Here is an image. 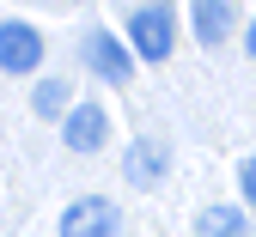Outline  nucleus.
I'll return each mask as SVG.
<instances>
[{
	"mask_svg": "<svg viewBox=\"0 0 256 237\" xmlns=\"http://www.w3.org/2000/svg\"><path fill=\"white\" fill-rule=\"evenodd\" d=\"M177 43V12L171 6H134L128 12V49L140 61H165Z\"/></svg>",
	"mask_w": 256,
	"mask_h": 237,
	"instance_id": "obj_1",
	"label": "nucleus"
},
{
	"mask_svg": "<svg viewBox=\"0 0 256 237\" xmlns=\"http://www.w3.org/2000/svg\"><path fill=\"white\" fill-rule=\"evenodd\" d=\"M80 61H86L104 85H128V79H134V49H122L104 24H92L86 37H80Z\"/></svg>",
	"mask_w": 256,
	"mask_h": 237,
	"instance_id": "obj_2",
	"label": "nucleus"
},
{
	"mask_svg": "<svg viewBox=\"0 0 256 237\" xmlns=\"http://www.w3.org/2000/svg\"><path fill=\"white\" fill-rule=\"evenodd\" d=\"M61 237H122V213L104 195H80L61 207Z\"/></svg>",
	"mask_w": 256,
	"mask_h": 237,
	"instance_id": "obj_3",
	"label": "nucleus"
},
{
	"mask_svg": "<svg viewBox=\"0 0 256 237\" xmlns=\"http://www.w3.org/2000/svg\"><path fill=\"white\" fill-rule=\"evenodd\" d=\"M61 140H68L74 152H98V146H110V110L92 104V97H80L74 116L61 122Z\"/></svg>",
	"mask_w": 256,
	"mask_h": 237,
	"instance_id": "obj_4",
	"label": "nucleus"
},
{
	"mask_svg": "<svg viewBox=\"0 0 256 237\" xmlns=\"http://www.w3.org/2000/svg\"><path fill=\"white\" fill-rule=\"evenodd\" d=\"M37 61H43V37L24 18H6L0 24V67H6V73H30Z\"/></svg>",
	"mask_w": 256,
	"mask_h": 237,
	"instance_id": "obj_5",
	"label": "nucleus"
},
{
	"mask_svg": "<svg viewBox=\"0 0 256 237\" xmlns=\"http://www.w3.org/2000/svg\"><path fill=\"white\" fill-rule=\"evenodd\" d=\"M171 171V152L158 146V140H134V146H122V177L134 183V189H158Z\"/></svg>",
	"mask_w": 256,
	"mask_h": 237,
	"instance_id": "obj_6",
	"label": "nucleus"
},
{
	"mask_svg": "<svg viewBox=\"0 0 256 237\" xmlns=\"http://www.w3.org/2000/svg\"><path fill=\"white\" fill-rule=\"evenodd\" d=\"M189 24H196V37H202V43L214 49V43H220V37H226V30L238 24V12L226 6V0H196V12H189Z\"/></svg>",
	"mask_w": 256,
	"mask_h": 237,
	"instance_id": "obj_7",
	"label": "nucleus"
},
{
	"mask_svg": "<svg viewBox=\"0 0 256 237\" xmlns=\"http://www.w3.org/2000/svg\"><path fill=\"white\" fill-rule=\"evenodd\" d=\"M196 237H244V213L238 207H202L196 213Z\"/></svg>",
	"mask_w": 256,
	"mask_h": 237,
	"instance_id": "obj_8",
	"label": "nucleus"
},
{
	"mask_svg": "<svg viewBox=\"0 0 256 237\" xmlns=\"http://www.w3.org/2000/svg\"><path fill=\"white\" fill-rule=\"evenodd\" d=\"M68 97H74V85H68V79H43L37 91H30V110H37V116H61V122H68V116H74V104H68Z\"/></svg>",
	"mask_w": 256,
	"mask_h": 237,
	"instance_id": "obj_9",
	"label": "nucleus"
},
{
	"mask_svg": "<svg viewBox=\"0 0 256 237\" xmlns=\"http://www.w3.org/2000/svg\"><path fill=\"white\" fill-rule=\"evenodd\" d=\"M238 189H244V201L256 207V158H244V164H238Z\"/></svg>",
	"mask_w": 256,
	"mask_h": 237,
	"instance_id": "obj_10",
	"label": "nucleus"
},
{
	"mask_svg": "<svg viewBox=\"0 0 256 237\" xmlns=\"http://www.w3.org/2000/svg\"><path fill=\"white\" fill-rule=\"evenodd\" d=\"M244 55H250V61H256V18H250V24H244Z\"/></svg>",
	"mask_w": 256,
	"mask_h": 237,
	"instance_id": "obj_11",
	"label": "nucleus"
}]
</instances>
